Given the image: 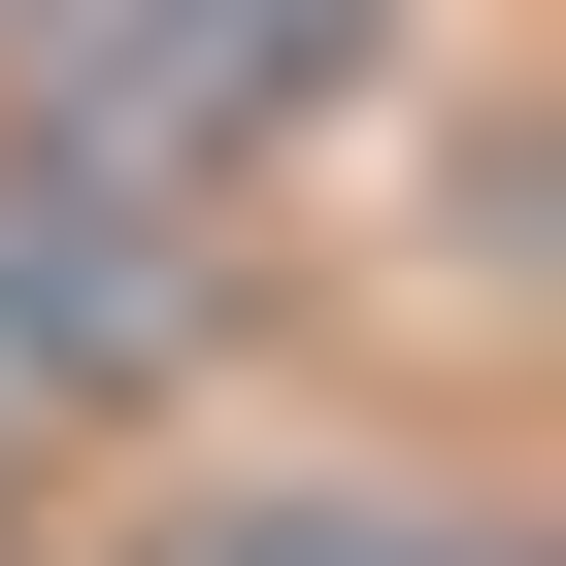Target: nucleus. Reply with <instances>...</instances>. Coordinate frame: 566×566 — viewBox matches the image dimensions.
<instances>
[{
  "instance_id": "nucleus-1",
  "label": "nucleus",
  "mask_w": 566,
  "mask_h": 566,
  "mask_svg": "<svg viewBox=\"0 0 566 566\" xmlns=\"http://www.w3.org/2000/svg\"><path fill=\"white\" fill-rule=\"evenodd\" d=\"M34 34H67V101L233 134V101H334V67H367V0H34Z\"/></svg>"
},
{
  "instance_id": "nucleus-2",
  "label": "nucleus",
  "mask_w": 566,
  "mask_h": 566,
  "mask_svg": "<svg viewBox=\"0 0 566 566\" xmlns=\"http://www.w3.org/2000/svg\"><path fill=\"white\" fill-rule=\"evenodd\" d=\"M167 301H200V266H134V200H101V266H0V400H101V367H167Z\"/></svg>"
}]
</instances>
